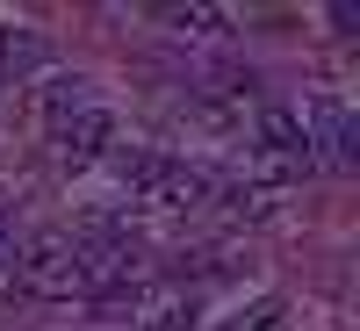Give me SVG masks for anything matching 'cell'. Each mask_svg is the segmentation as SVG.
Here are the masks:
<instances>
[{"label":"cell","instance_id":"ba28073f","mask_svg":"<svg viewBox=\"0 0 360 331\" xmlns=\"http://www.w3.org/2000/svg\"><path fill=\"white\" fill-rule=\"evenodd\" d=\"M231 331H288V310H281V303H252Z\"/></svg>","mask_w":360,"mask_h":331},{"label":"cell","instance_id":"277c9868","mask_svg":"<svg viewBox=\"0 0 360 331\" xmlns=\"http://www.w3.org/2000/svg\"><path fill=\"white\" fill-rule=\"evenodd\" d=\"M51 144H58V159H72V166L108 159V152H115V123H108V108H86V115H72Z\"/></svg>","mask_w":360,"mask_h":331},{"label":"cell","instance_id":"6da1fadb","mask_svg":"<svg viewBox=\"0 0 360 331\" xmlns=\"http://www.w3.org/2000/svg\"><path fill=\"white\" fill-rule=\"evenodd\" d=\"M115 173H123V188L144 195V202H166V209H195L209 202V173L180 166V159H159V152H108Z\"/></svg>","mask_w":360,"mask_h":331},{"label":"cell","instance_id":"8992f818","mask_svg":"<svg viewBox=\"0 0 360 331\" xmlns=\"http://www.w3.org/2000/svg\"><path fill=\"white\" fill-rule=\"evenodd\" d=\"M44 65H51V44L0 22V79H29V72H44Z\"/></svg>","mask_w":360,"mask_h":331},{"label":"cell","instance_id":"9c48e42d","mask_svg":"<svg viewBox=\"0 0 360 331\" xmlns=\"http://www.w3.org/2000/svg\"><path fill=\"white\" fill-rule=\"evenodd\" d=\"M144 331H195V303H173V310H159Z\"/></svg>","mask_w":360,"mask_h":331},{"label":"cell","instance_id":"52a82bcc","mask_svg":"<svg viewBox=\"0 0 360 331\" xmlns=\"http://www.w3.org/2000/svg\"><path fill=\"white\" fill-rule=\"evenodd\" d=\"M159 22H166V29H180V37H209V44L231 37V15H224V8H166Z\"/></svg>","mask_w":360,"mask_h":331},{"label":"cell","instance_id":"3957f363","mask_svg":"<svg viewBox=\"0 0 360 331\" xmlns=\"http://www.w3.org/2000/svg\"><path fill=\"white\" fill-rule=\"evenodd\" d=\"M303 137H310V159H324V166H353L360 159V123H353V108H339V101H317L303 115Z\"/></svg>","mask_w":360,"mask_h":331},{"label":"cell","instance_id":"5b68a950","mask_svg":"<svg viewBox=\"0 0 360 331\" xmlns=\"http://www.w3.org/2000/svg\"><path fill=\"white\" fill-rule=\"evenodd\" d=\"M86 108H94V94H86V79H44V86H37V123H44L51 137L65 130L72 115H86Z\"/></svg>","mask_w":360,"mask_h":331},{"label":"cell","instance_id":"7a4b0ae2","mask_svg":"<svg viewBox=\"0 0 360 331\" xmlns=\"http://www.w3.org/2000/svg\"><path fill=\"white\" fill-rule=\"evenodd\" d=\"M15 288L22 295H79L72 238H29V245H15Z\"/></svg>","mask_w":360,"mask_h":331}]
</instances>
